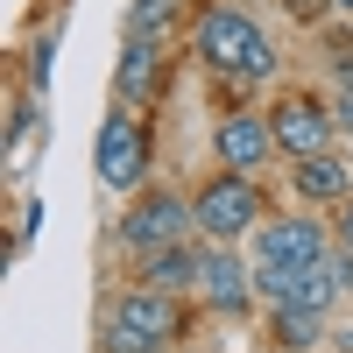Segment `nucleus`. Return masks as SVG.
I'll return each instance as SVG.
<instances>
[{
	"mask_svg": "<svg viewBox=\"0 0 353 353\" xmlns=\"http://www.w3.org/2000/svg\"><path fill=\"white\" fill-rule=\"evenodd\" d=\"M311 261H325V226L318 219H269V226H254V290L269 304L290 297V283H297Z\"/></svg>",
	"mask_w": 353,
	"mask_h": 353,
	"instance_id": "obj_1",
	"label": "nucleus"
},
{
	"mask_svg": "<svg viewBox=\"0 0 353 353\" xmlns=\"http://www.w3.org/2000/svg\"><path fill=\"white\" fill-rule=\"evenodd\" d=\"M198 57L212 71H226V78H248V85L276 78V43L261 36L241 8H205L198 14Z\"/></svg>",
	"mask_w": 353,
	"mask_h": 353,
	"instance_id": "obj_2",
	"label": "nucleus"
},
{
	"mask_svg": "<svg viewBox=\"0 0 353 353\" xmlns=\"http://www.w3.org/2000/svg\"><path fill=\"white\" fill-rule=\"evenodd\" d=\"M191 212H198L205 241H241V233H254V219H261V191L241 170H226V176H212V184L191 198Z\"/></svg>",
	"mask_w": 353,
	"mask_h": 353,
	"instance_id": "obj_3",
	"label": "nucleus"
},
{
	"mask_svg": "<svg viewBox=\"0 0 353 353\" xmlns=\"http://www.w3.org/2000/svg\"><path fill=\"white\" fill-rule=\"evenodd\" d=\"M191 226H198L191 198H176V191H149V198H134V212L121 219V241H128L134 254H156V248H176Z\"/></svg>",
	"mask_w": 353,
	"mask_h": 353,
	"instance_id": "obj_4",
	"label": "nucleus"
},
{
	"mask_svg": "<svg viewBox=\"0 0 353 353\" xmlns=\"http://www.w3.org/2000/svg\"><path fill=\"white\" fill-rule=\"evenodd\" d=\"M92 163H99V184L106 191H134L141 184V170H149V134L134 128V113H106Z\"/></svg>",
	"mask_w": 353,
	"mask_h": 353,
	"instance_id": "obj_5",
	"label": "nucleus"
},
{
	"mask_svg": "<svg viewBox=\"0 0 353 353\" xmlns=\"http://www.w3.org/2000/svg\"><path fill=\"white\" fill-rule=\"evenodd\" d=\"M198 290L212 297V311L226 318H241L248 311V290H254V269L241 254H233V241H212V248H198Z\"/></svg>",
	"mask_w": 353,
	"mask_h": 353,
	"instance_id": "obj_6",
	"label": "nucleus"
},
{
	"mask_svg": "<svg viewBox=\"0 0 353 353\" xmlns=\"http://www.w3.org/2000/svg\"><path fill=\"white\" fill-rule=\"evenodd\" d=\"M269 128H276V149H290V156H318V149H332V106H318V99H276V113H269Z\"/></svg>",
	"mask_w": 353,
	"mask_h": 353,
	"instance_id": "obj_7",
	"label": "nucleus"
},
{
	"mask_svg": "<svg viewBox=\"0 0 353 353\" xmlns=\"http://www.w3.org/2000/svg\"><path fill=\"white\" fill-rule=\"evenodd\" d=\"M212 149H219V163L226 170H261V163H269V149H276V128L269 121H261V113H226V121H219V134H212Z\"/></svg>",
	"mask_w": 353,
	"mask_h": 353,
	"instance_id": "obj_8",
	"label": "nucleus"
},
{
	"mask_svg": "<svg viewBox=\"0 0 353 353\" xmlns=\"http://www.w3.org/2000/svg\"><path fill=\"white\" fill-rule=\"evenodd\" d=\"M113 318H121L128 332H141V339H156V346H170V339H176V304H170V290H156V283H141V290H128V297L113 304Z\"/></svg>",
	"mask_w": 353,
	"mask_h": 353,
	"instance_id": "obj_9",
	"label": "nucleus"
},
{
	"mask_svg": "<svg viewBox=\"0 0 353 353\" xmlns=\"http://www.w3.org/2000/svg\"><path fill=\"white\" fill-rule=\"evenodd\" d=\"M290 184H297V198H311V205H346V198H353V163H339L332 149L297 156Z\"/></svg>",
	"mask_w": 353,
	"mask_h": 353,
	"instance_id": "obj_10",
	"label": "nucleus"
},
{
	"mask_svg": "<svg viewBox=\"0 0 353 353\" xmlns=\"http://www.w3.org/2000/svg\"><path fill=\"white\" fill-rule=\"evenodd\" d=\"M269 311H276V318H269V332H276L283 353H311L318 339H325V325H332L325 311H304V304H269Z\"/></svg>",
	"mask_w": 353,
	"mask_h": 353,
	"instance_id": "obj_11",
	"label": "nucleus"
},
{
	"mask_svg": "<svg viewBox=\"0 0 353 353\" xmlns=\"http://www.w3.org/2000/svg\"><path fill=\"white\" fill-rule=\"evenodd\" d=\"M141 283L170 290V297H176V290H191V283H198V248H184V241H176V248L141 254Z\"/></svg>",
	"mask_w": 353,
	"mask_h": 353,
	"instance_id": "obj_12",
	"label": "nucleus"
},
{
	"mask_svg": "<svg viewBox=\"0 0 353 353\" xmlns=\"http://www.w3.org/2000/svg\"><path fill=\"white\" fill-rule=\"evenodd\" d=\"M339 297H346V283H339L332 254H325V261H311V269L290 283V297H283V304H304V311H325V318H332V304H339Z\"/></svg>",
	"mask_w": 353,
	"mask_h": 353,
	"instance_id": "obj_13",
	"label": "nucleus"
},
{
	"mask_svg": "<svg viewBox=\"0 0 353 353\" xmlns=\"http://www.w3.org/2000/svg\"><path fill=\"white\" fill-rule=\"evenodd\" d=\"M156 57H163L156 43H134V36H128V57H121V99H128V106L156 92V78H163V71H156Z\"/></svg>",
	"mask_w": 353,
	"mask_h": 353,
	"instance_id": "obj_14",
	"label": "nucleus"
},
{
	"mask_svg": "<svg viewBox=\"0 0 353 353\" xmlns=\"http://www.w3.org/2000/svg\"><path fill=\"white\" fill-rule=\"evenodd\" d=\"M170 21H176V0H134L128 8V36L134 43H163Z\"/></svg>",
	"mask_w": 353,
	"mask_h": 353,
	"instance_id": "obj_15",
	"label": "nucleus"
},
{
	"mask_svg": "<svg viewBox=\"0 0 353 353\" xmlns=\"http://www.w3.org/2000/svg\"><path fill=\"white\" fill-rule=\"evenodd\" d=\"M325 64L339 71V85L353 78V28H332V36H325Z\"/></svg>",
	"mask_w": 353,
	"mask_h": 353,
	"instance_id": "obj_16",
	"label": "nucleus"
},
{
	"mask_svg": "<svg viewBox=\"0 0 353 353\" xmlns=\"http://www.w3.org/2000/svg\"><path fill=\"white\" fill-rule=\"evenodd\" d=\"M106 346H113V353H163L156 339H141V332H128L121 318H113V325H106Z\"/></svg>",
	"mask_w": 353,
	"mask_h": 353,
	"instance_id": "obj_17",
	"label": "nucleus"
},
{
	"mask_svg": "<svg viewBox=\"0 0 353 353\" xmlns=\"http://www.w3.org/2000/svg\"><path fill=\"white\" fill-rule=\"evenodd\" d=\"M332 121H339V128L353 134V78H346V85H339V92H332Z\"/></svg>",
	"mask_w": 353,
	"mask_h": 353,
	"instance_id": "obj_18",
	"label": "nucleus"
},
{
	"mask_svg": "<svg viewBox=\"0 0 353 353\" xmlns=\"http://www.w3.org/2000/svg\"><path fill=\"white\" fill-rule=\"evenodd\" d=\"M339 241H346V248H353V198H346V205H339Z\"/></svg>",
	"mask_w": 353,
	"mask_h": 353,
	"instance_id": "obj_19",
	"label": "nucleus"
},
{
	"mask_svg": "<svg viewBox=\"0 0 353 353\" xmlns=\"http://www.w3.org/2000/svg\"><path fill=\"white\" fill-rule=\"evenodd\" d=\"M339 353H353V325H339Z\"/></svg>",
	"mask_w": 353,
	"mask_h": 353,
	"instance_id": "obj_20",
	"label": "nucleus"
},
{
	"mask_svg": "<svg viewBox=\"0 0 353 353\" xmlns=\"http://www.w3.org/2000/svg\"><path fill=\"white\" fill-rule=\"evenodd\" d=\"M332 8H339V14H353V0H332Z\"/></svg>",
	"mask_w": 353,
	"mask_h": 353,
	"instance_id": "obj_21",
	"label": "nucleus"
}]
</instances>
